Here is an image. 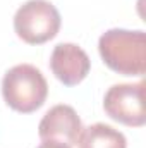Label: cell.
I'll use <instances>...</instances> for the list:
<instances>
[{"instance_id": "obj_1", "label": "cell", "mask_w": 146, "mask_h": 148, "mask_svg": "<svg viewBox=\"0 0 146 148\" xmlns=\"http://www.w3.org/2000/svg\"><path fill=\"white\" fill-rule=\"evenodd\" d=\"M98 50L105 66L122 76L146 73V35L136 29H108L98 40Z\"/></svg>"}, {"instance_id": "obj_2", "label": "cell", "mask_w": 146, "mask_h": 148, "mask_svg": "<svg viewBox=\"0 0 146 148\" xmlns=\"http://www.w3.org/2000/svg\"><path fill=\"white\" fill-rule=\"evenodd\" d=\"M5 103L21 114L38 110L48 95V84L40 69L31 64H19L9 69L2 79Z\"/></svg>"}, {"instance_id": "obj_3", "label": "cell", "mask_w": 146, "mask_h": 148, "mask_svg": "<svg viewBox=\"0 0 146 148\" xmlns=\"http://www.w3.org/2000/svg\"><path fill=\"white\" fill-rule=\"evenodd\" d=\"M60 14L48 0H28L14 16V31L28 45H41L57 36Z\"/></svg>"}, {"instance_id": "obj_4", "label": "cell", "mask_w": 146, "mask_h": 148, "mask_svg": "<svg viewBox=\"0 0 146 148\" xmlns=\"http://www.w3.org/2000/svg\"><path fill=\"white\" fill-rule=\"evenodd\" d=\"M103 109L110 119L120 124L131 127L145 126V81L110 86L103 98Z\"/></svg>"}, {"instance_id": "obj_5", "label": "cell", "mask_w": 146, "mask_h": 148, "mask_svg": "<svg viewBox=\"0 0 146 148\" xmlns=\"http://www.w3.org/2000/svg\"><path fill=\"white\" fill-rule=\"evenodd\" d=\"M83 131V122L71 105H55L43 115L38 126V134L41 141H60L64 145H77L79 134Z\"/></svg>"}, {"instance_id": "obj_6", "label": "cell", "mask_w": 146, "mask_h": 148, "mask_svg": "<svg viewBox=\"0 0 146 148\" xmlns=\"http://www.w3.org/2000/svg\"><path fill=\"white\" fill-rule=\"evenodd\" d=\"M50 69L65 86L79 84L91 69L88 53L74 43H59L50 55Z\"/></svg>"}, {"instance_id": "obj_7", "label": "cell", "mask_w": 146, "mask_h": 148, "mask_svg": "<svg viewBox=\"0 0 146 148\" xmlns=\"http://www.w3.org/2000/svg\"><path fill=\"white\" fill-rule=\"evenodd\" d=\"M77 143L79 148H127L126 136L103 122L83 127Z\"/></svg>"}, {"instance_id": "obj_8", "label": "cell", "mask_w": 146, "mask_h": 148, "mask_svg": "<svg viewBox=\"0 0 146 148\" xmlns=\"http://www.w3.org/2000/svg\"><path fill=\"white\" fill-rule=\"evenodd\" d=\"M38 148H72V147L64 145V143H60V141H43Z\"/></svg>"}]
</instances>
